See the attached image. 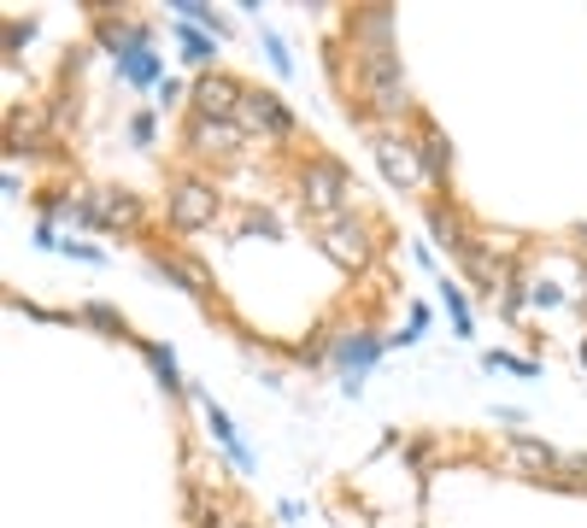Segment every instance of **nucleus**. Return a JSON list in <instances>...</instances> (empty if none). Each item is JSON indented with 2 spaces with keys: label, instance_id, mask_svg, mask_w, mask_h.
<instances>
[{
  "label": "nucleus",
  "instance_id": "nucleus-28",
  "mask_svg": "<svg viewBox=\"0 0 587 528\" xmlns=\"http://www.w3.org/2000/svg\"><path fill=\"white\" fill-rule=\"evenodd\" d=\"M200 528H259V523H241V517H206Z\"/></svg>",
  "mask_w": 587,
  "mask_h": 528
},
{
  "label": "nucleus",
  "instance_id": "nucleus-20",
  "mask_svg": "<svg viewBox=\"0 0 587 528\" xmlns=\"http://www.w3.org/2000/svg\"><path fill=\"white\" fill-rule=\"evenodd\" d=\"M423 330H429V306H423V299H411V311H406V330H399V335H388V347H418V340H423Z\"/></svg>",
  "mask_w": 587,
  "mask_h": 528
},
{
  "label": "nucleus",
  "instance_id": "nucleus-30",
  "mask_svg": "<svg viewBox=\"0 0 587 528\" xmlns=\"http://www.w3.org/2000/svg\"><path fill=\"white\" fill-rule=\"evenodd\" d=\"M576 241H582V247H587V223H582V230H576Z\"/></svg>",
  "mask_w": 587,
  "mask_h": 528
},
{
  "label": "nucleus",
  "instance_id": "nucleus-9",
  "mask_svg": "<svg viewBox=\"0 0 587 528\" xmlns=\"http://www.w3.org/2000/svg\"><path fill=\"white\" fill-rule=\"evenodd\" d=\"M189 394L200 399V411H206V429L218 435V447L229 452V459H235V469H247V476H253V469H259V459H253V447L241 440V429H235V423H229V411H224L212 394H200V388H189Z\"/></svg>",
  "mask_w": 587,
  "mask_h": 528
},
{
  "label": "nucleus",
  "instance_id": "nucleus-11",
  "mask_svg": "<svg viewBox=\"0 0 587 528\" xmlns=\"http://www.w3.org/2000/svg\"><path fill=\"white\" fill-rule=\"evenodd\" d=\"M148 265L159 270L165 282H177V288L189 294V299H206V294H212V288H206V270H200V265H189V259H177V253H165V247H148Z\"/></svg>",
  "mask_w": 587,
  "mask_h": 528
},
{
  "label": "nucleus",
  "instance_id": "nucleus-21",
  "mask_svg": "<svg viewBox=\"0 0 587 528\" xmlns=\"http://www.w3.org/2000/svg\"><path fill=\"white\" fill-rule=\"evenodd\" d=\"M494 299H499V311H506V318H511V323H518V318H523V311H528V306H535V294H528V288H523V282H518V276H511V282H506V288H499Z\"/></svg>",
  "mask_w": 587,
  "mask_h": 528
},
{
  "label": "nucleus",
  "instance_id": "nucleus-24",
  "mask_svg": "<svg viewBox=\"0 0 587 528\" xmlns=\"http://www.w3.org/2000/svg\"><path fill=\"white\" fill-rule=\"evenodd\" d=\"M60 253H71V259H82V265H106V247H89V241H65Z\"/></svg>",
  "mask_w": 587,
  "mask_h": 528
},
{
  "label": "nucleus",
  "instance_id": "nucleus-7",
  "mask_svg": "<svg viewBox=\"0 0 587 528\" xmlns=\"http://www.w3.org/2000/svg\"><path fill=\"white\" fill-rule=\"evenodd\" d=\"M241 130L259 136V141H289L299 124L289 112V100L270 94V89H247V100H241Z\"/></svg>",
  "mask_w": 587,
  "mask_h": 528
},
{
  "label": "nucleus",
  "instance_id": "nucleus-13",
  "mask_svg": "<svg viewBox=\"0 0 587 528\" xmlns=\"http://www.w3.org/2000/svg\"><path fill=\"white\" fill-rule=\"evenodd\" d=\"M323 247H329V259H341V265H359L365 259V223H329L323 230Z\"/></svg>",
  "mask_w": 587,
  "mask_h": 528
},
{
  "label": "nucleus",
  "instance_id": "nucleus-10",
  "mask_svg": "<svg viewBox=\"0 0 587 528\" xmlns=\"http://www.w3.org/2000/svg\"><path fill=\"white\" fill-rule=\"evenodd\" d=\"M418 159H423V177L429 182H447L452 177V147H447V136H441L435 118H418Z\"/></svg>",
  "mask_w": 587,
  "mask_h": 528
},
{
  "label": "nucleus",
  "instance_id": "nucleus-19",
  "mask_svg": "<svg viewBox=\"0 0 587 528\" xmlns=\"http://www.w3.org/2000/svg\"><path fill=\"white\" fill-rule=\"evenodd\" d=\"M259 41H265V60H270V70L277 77H294V53H289V41H282L270 24H259Z\"/></svg>",
  "mask_w": 587,
  "mask_h": 528
},
{
  "label": "nucleus",
  "instance_id": "nucleus-25",
  "mask_svg": "<svg viewBox=\"0 0 587 528\" xmlns=\"http://www.w3.org/2000/svg\"><path fill=\"white\" fill-rule=\"evenodd\" d=\"M130 141L136 147H153V112H136L130 118Z\"/></svg>",
  "mask_w": 587,
  "mask_h": 528
},
{
  "label": "nucleus",
  "instance_id": "nucleus-3",
  "mask_svg": "<svg viewBox=\"0 0 587 528\" xmlns=\"http://www.w3.org/2000/svg\"><path fill=\"white\" fill-rule=\"evenodd\" d=\"M382 352H388V340L370 335V330H347V335L329 340V364H335L341 376H347V382H341V394L359 399V394H365V376L382 364Z\"/></svg>",
  "mask_w": 587,
  "mask_h": 528
},
{
  "label": "nucleus",
  "instance_id": "nucleus-4",
  "mask_svg": "<svg viewBox=\"0 0 587 528\" xmlns=\"http://www.w3.org/2000/svg\"><path fill=\"white\" fill-rule=\"evenodd\" d=\"M165 218H170V230H182V235L212 230V223H218V189H212V182H200V177L170 182V194H165Z\"/></svg>",
  "mask_w": 587,
  "mask_h": 528
},
{
  "label": "nucleus",
  "instance_id": "nucleus-12",
  "mask_svg": "<svg viewBox=\"0 0 587 528\" xmlns=\"http://www.w3.org/2000/svg\"><path fill=\"white\" fill-rule=\"evenodd\" d=\"M511 459H518L523 469H535L540 481H547V476H558V469H564V459H558V452L547 447V440H535V435H511Z\"/></svg>",
  "mask_w": 587,
  "mask_h": 528
},
{
  "label": "nucleus",
  "instance_id": "nucleus-22",
  "mask_svg": "<svg viewBox=\"0 0 587 528\" xmlns=\"http://www.w3.org/2000/svg\"><path fill=\"white\" fill-rule=\"evenodd\" d=\"M482 370H511V376H540L535 359H518V352H482Z\"/></svg>",
  "mask_w": 587,
  "mask_h": 528
},
{
  "label": "nucleus",
  "instance_id": "nucleus-27",
  "mask_svg": "<svg viewBox=\"0 0 587 528\" xmlns=\"http://www.w3.org/2000/svg\"><path fill=\"white\" fill-rule=\"evenodd\" d=\"M411 259H418L423 270H435V247H429V241H418V247H411Z\"/></svg>",
  "mask_w": 587,
  "mask_h": 528
},
{
  "label": "nucleus",
  "instance_id": "nucleus-5",
  "mask_svg": "<svg viewBox=\"0 0 587 528\" xmlns=\"http://www.w3.org/2000/svg\"><path fill=\"white\" fill-rule=\"evenodd\" d=\"M370 147H377V165H382V177H388L399 194H418V189H429V177H423V159H418V141H411V136L370 130Z\"/></svg>",
  "mask_w": 587,
  "mask_h": 528
},
{
  "label": "nucleus",
  "instance_id": "nucleus-8",
  "mask_svg": "<svg viewBox=\"0 0 587 528\" xmlns=\"http://www.w3.org/2000/svg\"><path fill=\"white\" fill-rule=\"evenodd\" d=\"M241 100H247V82L212 70L194 82V118H241Z\"/></svg>",
  "mask_w": 587,
  "mask_h": 528
},
{
  "label": "nucleus",
  "instance_id": "nucleus-18",
  "mask_svg": "<svg viewBox=\"0 0 587 528\" xmlns=\"http://www.w3.org/2000/svg\"><path fill=\"white\" fill-rule=\"evenodd\" d=\"M141 359L159 370L165 388H189V382H182V370H177V352H170V347H159V340H141Z\"/></svg>",
  "mask_w": 587,
  "mask_h": 528
},
{
  "label": "nucleus",
  "instance_id": "nucleus-1",
  "mask_svg": "<svg viewBox=\"0 0 587 528\" xmlns=\"http://www.w3.org/2000/svg\"><path fill=\"white\" fill-rule=\"evenodd\" d=\"M347 48H353V82L370 100V112L377 118H411V82L394 41H347Z\"/></svg>",
  "mask_w": 587,
  "mask_h": 528
},
{
  "label": "nucleus",
  "instance_id": "nucleus-2",
  "mask_svg": "<svg viewBox=\"0 0 587 528\" xmlns=\"http://www.w3.org/2000/svg\"><path fill=\"white\" fill-rule=\"evenodd\" d=\"M353 170L347 165H335V159H323V153H311L306 165H299V206H306V218L311 223H341V218H353Z\"/></svg>",
  "mask_w": 587,
  "mask_h": 528
},
{
  "label": "nucleus",
  "instance_id": "nucleus-16",
  "mask_svg": "<svg viewBox=\"0 0 587 528\" xmlns=\"http://www.w3.org/2000/svg\"><path fill=\"white\" fill-rule=\"evenodd\" d=\"M177 41H182V60H189V65H212V60H218V36L194 30V24H177Z\"/></svg>",
  "mask_w": 587,
  "mask_h": 528
},
{
  "label": "nucleus",
  "instance_id": "nucleus-6",
  "mask_svg": "<svg viewBox=\"0 0 587 528\" xmlns=\"http://www.w3.org/2000/svg\"><path fill=\"white\" fill-rule=\"evenodd\" d=\"M247 141L253 136L241 130V118H189V147L212 165H235L247 153Z\"/></svg>",
  "mask_w": 587,
  "mask_h": 528
},
{
  "label": "nucleus",
  "instance_id": "nucleus-31",
  "mask_svg": "<svg viewBox=\"0 0 587 528\" xmlns=\"http://www.w3.org/2000/svg\"><path fill=\"white\" fill-rule=\"evenodd\" d=\"M582 299H587V276H582Z\"/></svg>",
  "mask_w": 587,
  "mask_h": 528
},
{
  "label": "nucleus",
  "instance_id": "nucleus-26",
  "mask_svg": "<svg viewBox=\"0 0 587 528\" xmlns=\"http://www.w3.org/2000/svg\"><path fill=\"white\" fill-rule=\"evenodd\" d=\"M153 94H159V106H177V100H182V77H165Z\"/></svg>",
  "mask_w": 587,
  "mask_h": 528
},
{
  "label": "nucleus",
  "instance_id": "nucleus-14",
  "mask_svg": "<svg viewBox=\"0 0 587 528\" xmlns=\"http://www.w3.org/2000/svg\"><path fill=\"white\" fill-rule=\"evenodd\" d=\"M118 77L136 82V89H159L165 65H159V53H153V48H141V53H124V60H118Z\"/></svg>",
  "mask_w": 587,
  "mask_h": 528
},
{
  "label": "nucleus",
  "instance_id": "nucleus-29",
  "mask_svg": "<svg viewBox=\"0 0 587 528\" xmlns=\"http://www.w3.org/2000/svg\"><path fill=\"white\" fill-rule=\"evenodd\" d=\"M576 359H582V364H587V340H582V347H576Z\"/></svg>",
  "mask_w": 587,
  "mask_h": 528
},
{
  "label": "nucleus",
  "instance_id": "nucleus-23",
  "mask_svg": "<svg viewBox=\"0 0 587 528\" xmlns=\"http://www.w3.org/2000/svg\"><path fill=\"white\" fill-rule=\"evenodd\" d=\"M77 323H94V330H112V335H124V318L112 306H100V299H89V306L77 311Z\"/></svg>",
  "mask_w": 587,
  "mask_h": 528
},
{
  "label": "nucleus",
  "instance_id": "nucleus-15",
  "mask_svg": "<svg viewBox=\"0 0 587 528\" xmlns=\"http://www.w3.org/2000/svg\"><path fill=\"white\" fill-rule=\"evenodd\" d=\"M170 7H177V24H194V30H206V36H218V41L229 36V24L212 7H200V0H170Z\"/></svg>",
  "mask_w": 587,
  "mask_h": 528
},
{
  "label": "nucleus",
  "instance_id": "nucleus-17",
  "mask_svg": "<svg viewBox=\"0 0 587 528\" xmlns=\"http://www.w3.org/2000/svg\"><path fill=\"white\" fill-rule=\"evenodd\" d=\"M441 299H447L452 335H458V340H476V318H470V299H464V288H452V282H441Z\"/></svg>",
  "mask_w": 587,
  "mask_h": 528
}]
</instances>
